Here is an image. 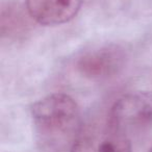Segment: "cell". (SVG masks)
I'll use <instances>...</instances> for the list:
<instances>
[{"label":"cell","instance_id":"obj_3","mask_svg":"<svg viewBox=\"0 0 152 152\" xmlns=\"http://www.w3.org/2000/svg\"><path fill=\"white\" fill-rule=\"evenodd\" d=\"M127 59L124 48L120 45L108 44L83 54L77 61V70L89 79L101 80L118 75Z\"/></svg>","mask_w":152,"mask_h":152},{"label":"cell","instance_id":"obj_2","mask_svg":"<svg viewBox=\"0 0 152 152\" xmlns=\"http://www.w3.org/2000/svg\"><path fill=\"white\" fill-rule=\"evenodd\" d=\"M107 124L128 134L152 124V94L131 92L120 97L112 106Z\"/></svg>","mask_w":152,"mask_h":152},{"label":"cell","instance_id":"obj_6","mask_svg":"<svg viewBox=\"0 0 152 152\" xmlns=\"http://www.w3.org/2000/svg\"><path fill=\"white\" fill-rule=\"evenodd\" d=\"M149 152H152V148H151V150H150V151Z\"/></svg>","mask_w":152,"mask_h":152},{"label":"cell","instance_id":"obj_4","mask_svg":"<svg viewBox=\"0 0 152 152\" xmlns=\"http://www.w3.org/2000/svg\"><path fill=\"white\" fill-rule=\"evenodd\" d=\"M70 152H132L128 135L106 125L77 135Z\"/></svg>","mask_w":152,"mask_h":152},{"label":"cell","instance_id":"obj_1","mask_svg":"<svg viewBox=\"0 0 152 152\" xmlns=\"http://www.w3.org/2000/svg\"><path fill=\"white\" fill-rule=\"evenodd\" d=\"M31 118L40 134L56 141L77 133L80 110L71 96L53 93L32 104Z\"/></svg>","mask_w":152,"mask_h":152},{"label":"cell","instance_id":"obj_5","mask_svg":"<svg viewBox=\"0 0 152 152\" xmlns=\"http://www.w3.org/2000/svg\"><path fill=\"white\" fill-rule=\"evenodd\" d=\"M30 18L41 25L55 26L68 23L76 17L83 0H25Z\"/></svg>","mask_w":152,"mask_h":152}]
</instances>
